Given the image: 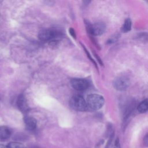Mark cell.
<instances>
[{"mask_svg": "<svg viewBox=\"0 0 148 148\" xmlns=\"http://www.w3.org/2000/svg\"><path fill=\"white\" fill-rule=\"evenodd\" d=\"M86 102L88 109L92 110H97L103 106L105 100L101 95L92 94L87 96Z\"/></svg>", "mask_w": 148, "mask_h": 148, "instance_id": "1", "label": "cell"}, {"mask_svg": "<svg viewBox=\"0 0 148 148\" xmlns=\"http://www.w3.org/2000/svg\"><path fill=\"white\" fill-rule=\"evenodd\" d=\"M84 23L87 32L91 35L99 36L102 35L105 31L106 26L101 21L96 22L94 24H91L87 20H84Z\"/></svg>", "mask_w": 148, "mask_h": 148, "instance_id": "2", "label": "cell"}, {"mask_svg": "<svg viewBox=\"0 0 148 148\" xmlns=\"http://www.w3.org/2000/svg\"><path fill=\"white\" fill-rule=\"evenodd\" d=\"M71 107L75 110L84 112L88 109L86 101L80 95H75L70 99Z\"/></svg>", "mask_w": 148, "mask_h": 148, "instance_id": "3", "label": "cell"}, {"mask_svg": "<svg viewBox=\"0 0 148 148\" xmlns=\"http://www.w3.org/2000/svg\"><path fill=\"white\" fill-rule=\"evenodd\" d=\"M130 85L128 79L124 76H120L114 79L113 86L115 89L119 91H124L126 90Z\"/></svg>", "mask_w": 148, "mask_h": 148, "instance_id": "4", "label": "cell"}, {"mask_svg": "<svg viewBox=\"0 0 148 148\" xmlns=\"http://www.w3.org/2000/svg\"><path fill=\"white\" fill-rule=\"evenodd\" d=\"M59 34L57 31L52 29H45L40 31L39 33L38 37L41 40L46 41L53 39Z\"/></svg>", "mask_w": 148, "mask_h": 148, "instance_id": "5", "label": "cell"}, {"mask_svg": "<svg viewBox=\"0 0 148 148\" xmlns=\"http://www.w3.org/2000/svg\"><path fill=\"white\" fill-rule=\"evenodd\" d=\"M72 87L76 90L82 91L87 89L89 86L88 82L84 79L75 78L71 80Z\"/></svg>", "mask_w": 148, "mask_h": 148, "instance_id": "6", "label": "cell"}, {"mask_svg": "<svg viewBox=\"0 0 148 148\" xmlns=\"http://www.w3.org/2000/svg\"><path fill=\"white\" fill-rule=\"evenodd\" d=\"M17 105L19 109L23 112H26L29 109L26 99L23 94H21L18 96L17 100Z\"/></svg>", "mask_w": 148, "mask_h": 148, "instance_id": "7", "label": "cell"}, {"mask_svg": "<svg viewBox=\"0 0 148 148\" xmlns=\"http://www.w3.org/2000/svg\"><path fill=\"white\" fill-rule=\"evenodd\" d=\"M24 123L27 128L29 130H34L36 128L37 125L36 120L31 116H25L24 119Z\"/></svg>", "mask_w": 148, "mask_h": 148, "instance_id": "8", "label": "cell"}, {"mask_svg": "<svg viewBox=\"0 0 148 148\" xmlns=\"http://www.w3.org/2000/svg\"><path fill=\"white\" fill-rule=\"evenodd\" d=\"M11 135L10 130L5 126L0 127V139L6 140L9 138Z\"/></svg>", "mask_w": 148, "mask_h": 148, "instance_id": "9", "label": "cell"}, {"mask_svg": "<svg viewBox=\"0 0 148 148\" xmlns=\"http://www.w3.org/2000/svg\"><path fill=\"white\" fill-rule=\"evenodd\" d=\"M138 110L140 113H145L148 110V99L142 101L138 106Z\"/></svg>", "mask_w": 148, "mask_h": 148, "instance_id": "10", "label": "cell"}, {"mask_svg": "<svg viewBox=\"0 0 148 148\" xmlns=\"http://www.w3.org/2000/svg\"><path fill=\"white\" fill-rule=\"evenodd\" d=\"M131 26H132V22L130 18H127L125 19L124 23L122 27V30L124 32H127L130 31L131 29Z\"/></svg>", "mask_w": 148, "mask_h": 148, "instance_id": "11", "label": "cell"}, {"mask_svg": "<svg viewBox=\"0 0 148 148\" xmlns=\"http://www.w3.org/2000/svg\"><path fill=\"white\" fill-rule=\"evenodd\" d=\"M7 146L8 148H25L24 146L22 143L17 142H10Z\"/></svg>", "mask_w": 148, "mask_h": 148, "instance_id": "12", "label": "cell"}, {"mask_svg": "<svg viewBox=\"0 0 148 148\" xmlns=\"http://www.w3.org/2000/svg\"><path fill=\"white\" fill-rule=\"evenodd\" d=\"M114 148H120V143L119 138H117L115 140L114 145Z\"/></svg>", "mask_w": 148, "mask_h": 148, "instance_id": "13", "label": "cell"}, {"mask_svg": "<svg viewBox=\"0 0 148 148\" xmlns=\"http://www.w3.org/2000/svg\"><path fill=\"white\" fill-rule=\"evenodd\" d=\"M143 144L145 146L148 147V133H147L143 138Z\"/></svg>", "mask_w": 148, "mask_h": 148, "instance_id": "14", "label": "cell"}, {"mask_svg": "<svg viewBox=\"0 0 148 148\" xmlns=\"http://www.w3.org/2000/svg\"><path fill=\"white\" fill-rule=\"evenodd\" d=\"M69 34H71V35L73 38H76V33L75 32V30L72 28H70L69 30Z\"/></svg>", "mask_w": 148, "mask_h": 148, "instance_id": "15", "label": "cell"}, {"mask_svg": "<svg viewBox=\"0 0 148 148\" xmlns=\"http://www.w3.org/2000/svg\"><path fill=\"white\" fill-rule=\"evenodd\" d=\"M94 54L95 55V57L97 58V59L98 60V61H99V62L101 64V65H103V63H102V60H101V58L98 57V56L96 54V53H94Z\"/></svg>", "mask_w": 148, "mask_h": 148, "instance_id": "16", "label": "cell"}, {"mask_svg": "<svg viewBox=\"0 0 148 148\" xmlns=\"http://www.w3.org/2000/svg\"><path fill=\"white\" fill-rule=\"evenodd\" d=\"M0 148H8L7 146L3 145H0Z\"/></svg>", "mask_w": 148, "mask_h": 148, "instance_id": "17", "label": "cell"}]
</instances>
